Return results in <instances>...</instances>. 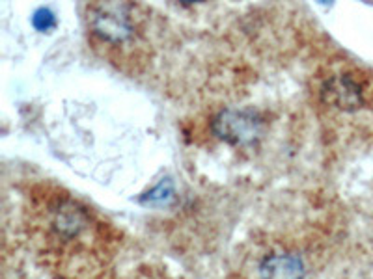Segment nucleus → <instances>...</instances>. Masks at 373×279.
<instances>
[{"mask_svg": "<svg viewBox=\"0 0 373 279\" xmlns=\"http://www.w3.org/2000/svg\"><path fill=\"white\" fill-rule=\"evenodd\" d=\"M30 253L52 279H114L124 234L101 211L52 181L23 192Z\"/></svg>", "mask_w": 373, "mask_h": 279, "instance_id": "obj_1", "label": "nucleus"}, {"mask_svg": "<svg viewBox=\"0 0 373 279\" xmlns=\"http://www.w3.org/2000/svg\"><path fill=\"white\" fill-rule=\"evenodd\" d=\"M86 41L101 60L135 77L153 56L152 11L136 2H88L82 6Z\"/></svg>", "mask_w": 373, "mask_h": 279, "instance_id": "obj_2", "label": "nucleus"}, {"mask_svg": "<svg viewBox=\"0 0 373 279\" xmlns=\"http://www.w3.org/2000/svg\"><path fill=\"white\" fill-rule=\"evenodd\" d=\"M327 250L316 229L261 231L239 248L228 279H316Z\"/></svg>", "mask_w": 373, "mask_h": 279, "instance_id": "obj_3", "label": "nucleus"}, {"mask_svg": "<svg viewBox=\"0 0 373 279\" xmlns=\"http://www.w3.org/2000/svg\"><path fill=\"white\" fill-rule=\"evenodd\" d=\"M314 105L328 121L355 117L373 106V75L351 60H330L312 77Z\"/></svg>", "mask_w": 373, "mask_h": 279, "instance_id": "obj_4", "label": "nucleus"}, {"mask_svg": "<svg viewBox=\"0 0 373 279\" xmlns=\"http://www.w3.org/2000/svg\"><path fill=\"white\" fill-rule=\"evenodd\" d=\"M215 130L228 144L249 145L263 133V119L250 110L222 112L215 119Z\"/></svg>", "mask_w": 373, "mask_h": 279, "instance_id": "obj_5", "label": "nucleus"}, {"mask_svg": "<svg viewBox=\"0 0 373 279\" xmlns=\"http://www.w3.org/2000/svg\"><path fill=\"white\" fill-rule=\"evenodd\" d=\"M125 279H186L183 276H177L172 270L164 266H159V264H144V266H138L136 270L127 276Z\"/></svg>", "mask_w": 373, "mask_h": 279, "instance_id": "obj_6", "label": "nucleus"}]
</instances>
